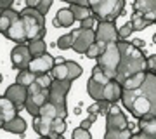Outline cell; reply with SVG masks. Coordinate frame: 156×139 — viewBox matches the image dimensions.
I'll return each instance as SVG.
<instances>
[{"mask_svg":"<svg viewBox=\"0 0 156 139\" xmlns=\"http://www.w3.org/2000/svg\"><path fill=\"white\" fill-rule=\"evenodd\" d=\"M122 103L125 110L137 120L144 117L156 118V75L146 73V80L135 90H123Z\"/></svg>","mask_w":156,"mask_h":139,"instance_id":"6da1fadb","label":"cell"},{"mask_svg":"<svg viewBox=\"0 0 156 139\" xmlns=\"http://www.w3.org/2000/svg\"><path fill=\"white\" fill-rule=\"evenodd\" d=\"M118 47L122 52V61H120L116 78H115L116 82L123 83L127 78L134 77L137 73L147 71V57H144L142 50L134 42L118 40Z\"/></svg>","mask_w":156,"mask_h":139,"instance_id":"7a4b0ae2","label":"cell"},{"mask_svg":"<svg viewBox=\"0 0 156 139\" xmlns=\"http://www.w3.org/2000/svg\"><path fill=\"white\" fill-rule=\"evenodd\" d=\"M125 0H94L90 11L99 23H115L123 14Z\"/></svg>","mask_w":156,"mask_h":139,"instance_id":"3957f363","label":"cell"},{"mask_svg":"<svg viewBox=\"0 0 156 139\" xmlns=\"http://www.w3.org/2000/svg\"><path fill=\"white\" fill-rule=\"evenodd\" d=\"M120 61H122V52H120L118 42H113V44H108L104 52L97 57V66H101V70L109 80H115Z\"/></svg>","mask_w":156,"mask_h":139,"instance_id":"277c9868","label":"cell"},{"mask_svg":"<svg viewBox=\"0 0 156 139\" xmlns=\"http://www.w3.org/2000/svg\"><path fill=\"white\" fill-rule=\"evenodd\" d=\"M21 19L26 28V38L35 40V38H44L45 35V16H42L37 9L24 7L21 12Z\"/></svg>","mask_w":156,"mask_h":139,"instance_id":"5b68a950","label":"cell"},{"mask_svg":"<svg viewBox=\"0 0 156 139\" xmlns=\"http://www.w3.org/2000/svg\"><path fill=\"white\" fill-rule=\"evenodd\" d=\"M71 83L73 82H59V80H54L52 85L49 87V103L61 115L64 120L68 117V106H66V97L68 92L71 89Z\"/></svg>","mask_w":156,"mask_h":139,"instance_id":"8992f818","label":"cell"},{"mask_svg":"<svg viewBox=\"0 0 156 139\" xmlns=\"http://www.w3.org/2000/svg\"><path fill=\"white\" fill-rule=\"evenodd\" d=\"M49 103V89H42L38 83L35 82L28 87V99H26V111L31 117H38L40 110Z\"/></svg>","mask_w":156,"mask_h":139,"instance_id":"52a82bcc","label":"cell"},{"mask_svg":"<svg viewBox=\"0 0 156 139\" xmlns=\"http://www.w3.org/2000/svg\"><path fill=\"white\" fill-rule=\"evenodd\" d=\"M82 73H83V70L78 63L61 61V63H56V66L52 68L50 77H52V80H59V82H73L78 77H82Z\"/></svg>","mask_w":156,"mask_h":139,"instance_id":"ba28073f","label":"cell"},{"mask_svg":"<svg viewBox=\"0 0 156 139\" xmlns=\"http://www.w3.org/2000/svg\"><path fill=\"white\" fill-rule=\"evenodd\" d=\"M127 129H130V123L125 113L116 104H113L106 115V132H116V130H127Z\"/></svg>","mask_w":156,"mask_h":139,"instance_id":"9c48e42d","label":"cell"},{"mask_svg":"<svg viewBox=\"0 0 156 139\" xmlns=\"http://www.w3.org/2000/svg\"><path fill=\"white\" fill-rule=\"evenodd\" d=\"M56 66V59H54V56H50L49 52H45V54L38 56V57H33L31 63H30L28 70L33 75L40 77V75H50L52 71V68Z\"/></svg>","mask_w":156,"mask_h":139,"instance_id":"30bf717a","label":"cell"},{"mask_svg":"<svg viewBox=\"0 0 156 139\" xmlns=\"http://www.w3.org/2000/svg\"><path fill=\"white\" fill-rule=\"evenodd\" d=\"M75 31V44H73V50L78 54H85L89 47L95 42V30H82L76 28Z\"/></svg>","mask_w":156,"mask_h":139,"instance_id":"8fae6325","label":"cell"},{"mask_svg":"<svg viewBox=\"0 0 156 139\" xmlns=\"http://www.w3.org/2000/svg\"><path fill=\"white\" fill-rule=\"evenodd\" d=\"M118 28L115 23H97V28H95V42L99 44H113V42H118Z\"/></svg>","mask_w":156,"mask_h":139,"instance_id":"7c38bea8","label":"cell"},{"mask_svg":"<svg viewBox=\"0 0 156 139\" xmlns=\"http://www.w3.org/2000/svg\"><path fill=\"white\" fill-rule=\"evenodd\" d=\"M31 54H30L28 44H23V45H14V49L11 50V61L12 66L16 70H28L30 63H31Z\"/></svg>","mask_w":156,"mask_h":139,"instance_id":"4fadbf2b","label":"cell"},{"mask_svg":"<svg viewBox=\"0 0 156 139\" xmlns=\"http://www.w3.org/2000/svg\"><path fill=\"white\" fill-rule=\"evenodd\" d=\"M4 97H7L17 110H21L23 106L26 104V99H28V87H23L19 83H12V85L7 87Z\"/></svg>","mask_w":156,"mask_h":139,"instance_id":"5bb4252c","label":"cell"},{"mask_svg":"<svg viewBox=\"0 0 156 139\" xmlns=\"http://www.w3.org/2000/svg\"><path fill=\"white\" fill-rule=\"evenodd\" d=\"M4 37L12 40V42H16V45H23L24 42H28V38H26V28H24V23L21 19V14H19L17 19L12 21V24L9 26V30L5 31Z\"/></svg>","mask_w":156,"mask_h":139,"instance_id":"9a60e30c","label":"cell"},{"mask_svg":"<svg viewBox=\"0 0 156 139\" xmlns=\"http://www.w3.org/2000/svg\"><path fill=\"white\" fill-rule=\"evenodd\" d=\"M122 83L116 82V80H109L104 87V97L102 101H108L109 104H116L118 101H122Z\"/></svg>","mask_w":156,"mask_h":139,"instance_id":"2e32d148","label":"cell"},{"mask_svg":"<svg viewBox=\"0 0 156 139\" xmlns=\"http://www.w3.org/2000/svg\"><path fill=\"white\" fill-rule=\"evenodd\" d=\"M139 132H142L146 139H156V118L144 117L139 120Z\"/></svg>","mask_w":156,"mask_h":139,"instance_id":"e0dca14e","label":"cell"},{"mask_svg":"<svg viewBox=\"0 0 156 139\" xmlns=\"http://www.w3.org/2000/svg\"><path fill=\"white\" fill-rule=\"evenodd\" d=\"M73 23H75V16H73L69 7L59 9L56 17H54V26H57V28H68V26H71Z\"/></svg>","mask_w":156,"mask_h":139,"instance_id":"ac0fdd59","label":"cell"},{"mask_svg":"<svg viewBox=\"0 0 156 139\" xmlns=\"http://www.w3.org/2000/svg\"><path fill=\"white\" fill-rule=\"evenodd\" d=\"M26 129H28V123H26V120L23 117H19V115L4 123V130H7V132H11V134H24Z\"/></svg>","mask_w":156,"mask_h":139,"instance_id":"d6986e66","label":"cell"},{"mask_svg":"<svg viewBox=\"0 0 156 139\" xmlns=\"http://www.w3.org/2000/svg\"><path fill=\"white\" fill-rule=\"evenodd\" d=\"M17 111H19V110H17L16 106L12 104L7 97L0 96V117L4 118L5 122H9V120H12L14 117H17V115H19Z\"/></svg>","mask_w":156,"mask_h":139,"instance_id":"ffe728a7","label":"cell"},{"mask_svg":"<svg viewBox=\"0 0 156 139\" xmlns=\"http://www.w3.org/2000/svg\"><path fill=\"white\" fill-rule=\"evenodd\" d=\"M151 24H154L153 16H149V14H142V12H134V16H132V26H134V31H142V30H146V28L151 26Z\"/></svg>","mask_w":156,"mask_h":139,"instance_id":"44dd1931","label":"cell"},{"mask_svg":"<svg viewBox=\"0 0 156 139\" xmlns=\"http://www.w3.org/2000/svg\"><path fill=\"white\" fill-rule=\"evenodd\" d=\"M104 87H106V83L95 82L94 78H89V82H87V92H89V96L95 103L102 101V97H104Z\"/></svg>","mask_w":156,"mask_h":139,"instance_id":"7402d4cb","label":"cell"},{"mask_svg":"<svg viewBox=\"0 0 156 139\" xmlns=\"http://www.w3.org/2000/svg\"><path fill=\"white\" fill-rule=\"evenodd\" d=\"M19 17V12L14 9H7V11H0V33L5 35V31L9 30V26L12 24L14 19Z\"/></svg>","mask_w":156,"mask_h":139,"instance_id":"603a6c76","label":"cell"},{"mask_svg":"<svg viewBox=\"0 0 156 139\" xmlns=\"http://www.w3.org/2000/svg\"><path fill=\"white\" fill-rule=\"evenodd\" d=\"M134 12L149 14L154 19L156 16V0H135L134 2Z\"/></svg>","mask_w":156,"mask_h":139,"instance_id":"cb8c5ba5","label":"cell"},{"mask_svg":"<svg viewBox=\"0 0 156 139\" xmlns=\"http://www.w3.org/2000/svg\"><path fill=\"white\" fill-rule=\"evenodd\" d=\"M69 2V9H71L73 16H75V21H85L87 17L94 16L92 14V11H90V5H78V4H75L73 0H68Z\"/></svg>","mask_w":156,"mask_h":139,"instance_id":"d4e9b609","label":"cell"},{"mask_svg":"<svg viewBox=\"0 0 156 139\" xmlns=\"http://www.w3.org/2000/svg\"><path fill=\"white\" fill-rule=\"evenodd\" d=\"M146 73H147V71L137 73V75H134V77L127 78V80L122 83V89L123 90H135L137 87H140V83L146 80Z\"/></svg>","mask_w":156,"mask_h":139,"instance_id":"484cf974","label":"cell"},{"mask_svg":"<svg viewBox=\"0 0 156 139\" xmlns=\"http://www.w3.org/2000/svg\"><path fill=\"white\" fill-rule=\"evenodd\" d=\"M28 49H30V54L31 57H38V56L45 54L47 52V44H45L44 38H35V40H30L28 42Z\"/></svg>","mask_w":156,"mask_h":139,"instance_id":"4316f807","label":"cell"},{"mask_svg":"<svg viewBox=\"0 0 156 139\" xmlns=\"http://www.w3.org/2000/svg\"><path fill=\"white\" fill-rule=\"evenodd\" d=\"M35 80H37V75H33L30 70H21V71L17 73L16 83H19L23 87H30L31 83H35Z\"/></svg>","mask_w":156,"mask_h":139,"instance_id":"83f0119b","label":"cell"},{"mask_svg":"<svg viewBox=\"0 0 156 139\" xmlns=\"http://www.w3.org/2000/svg\"><path fill=\"white\" fill-rule=\"evenodd\" d=\"M73 44H75V31L59 37L56 42V47L61 50H68V49H73Z\"/></svg>","mask_w":156,"mask_h":139,"instance_id":"f1b7e54d","label":"cell"},{"mask_svg":"<svg viewBox=\"0 0 156 139\" xmlns=\"http://www.w3.org/2000/svg\"><path fill=\"white\" fill-rule=\"evenodd\" d=\"M104 49H106V45L104 44H99V42H94V44L89 47V50L85 52L87 54V57H90V59H97L102 52H104Z\"/></svg>","mask_w":156,"mask_h":139,"instance_id":"f546056e","label":"cell"},{"mask_svg":"<svg viewBox=\"0 0 156 139\" xmlns=\"http://www.w3.org/2000/svg\"><path fill=\"white\" fill-rule=\"evenodd\" d=\"M132 31H134V26H132V21L125 23L120 30H118V38L120 40H127L130 35H132Z\"/></svg>","mask_w":156,"mask_h":139,"instance_id":"4dcf8cb0","label":"cell"},{"mask_svg":"<svg viewBox=\"0 0 156 139\" xmlns=\"http://www.w3.org/2000/svg\"><path fill=\"white\" fill-rule=\"evenodd\" d=\"M52 7V0H37V11L42 14V16H45L47 12H49V9Z\"/></svg>","mask_w":156,"mask_h":139,"instance_id":"1f68e13d","label":"cell"},{"mask_svg":"<svg viewBox=\"0 0 156 139\" xmlns=\"http://www.w3.org/2000/svg\"><path fill=\"white\" fill-rule=\"evenodd\" d=\"M71 139H92V136H90V132L87 130V129L76 127L75 130H73V136H71Z\"/></svg>","mask_w":156,"mask_h":139,"instance_id":"d6a6232c","label":"cell"},{"mask_svg":"<svg viewBox=\"0 0 156 139\" xmlns=\"http://www.w3.org/2000/svg\"><path fill=\"white\" fill-rule=\"evenodd\" d=\"M35 82L38 83L42 89H49L54 80H52V77H50V75H40V77H37V80H35Z\"/></svg>","mask_w":156,"mask_h":139,"instance_id":"836d02e7","label":"cell"},{"mask_svg":"<svg viewBox=\"0 0 156 139\" xmlns=\"http://www.w3.org/2000/svg\"><path fill=\"white\" fill-rule=\"evenodd\" d=\"M147 71L156 75V54H151L147 57Z\"/></svg>","mask_w":156,"mask_h":139,"instance_id":"e575fe53","label":"cell"},{"mask_svg":"<svg viewBox=\"0 0 156 139\" xmlns=\"http://www.w3.org/2000/svg\"><path fill=\"white\" fill-rule=\"evenodd\" d=\"M94 23H95V17L94 16H90V17H87V19H85V21H82L80 23V28H82V30H94Z\"/></svg>","mask_w":156,"mask_h":139,"instance_id":"d590c367","label":"cell"},{"mask_svg":"<svg viewBox=\"0 0 156 139\" xmlns=\"http://www.w3.org/2000/svg\"><path fill=\"white\" fill-rule=\"evenodd\" d=\"M87 111H89V115H101V106H99V103L90 104L89 108H87Z\"/></svg>","mask_w":156,"mask_h":139,"instance_id":"8d00e7d4","label":"cell"},{"mask_svg":"<svg viewBox=\"0 0 156 139\" xmlns=\"http://www.w3.org/2000/svg\"><path fill=\"white\" fill-rule=\"evenodd\" d=\"M12 9V0H0V11Z\"/></svg>","mask_w":156,"mask_h":139,"instance_id":"74e56055","label":"cell"},{"mask_svg":"<svg viewBox=\"0 0 156 139\" xmlns=\"http://www.w3.org/2000/svg\"><path fill=\"white\" fill-rule=\"evenodd\" d=\"M90 125H92V122H90V120H87V118H85L83 122L80 123V127H82V129H87V130L90 129Z\"/></svg>","mask_w":156,"mask_h":139,"instance_id":"f35d334b","label":"cell"},{"mask_svg":"<svg viewBox=\"0 0 156 139\" xmlns=\"http://www.w3.org/2000/svg\"><path fill=\"white\" fill-rule=\"evenodd\" d=\"M130 139H146V137L142 136V132H137V134H132V137Z\"/></svg>","mask_w":156,"mask_h":139,"instance_id":"ab89813d","label":"cell"},{"mask_svg":"<svg viewBox=\"0 0 156 139\" xmlns=\"http://www.w3.org/2000/svg\"><path fill=\"white\" fill-rule=\"evenodd\" d=\"M87 120H90V122L94 123L95 120H97V115H89V117H87Z\"/></svg>","mask_w":156,"mask_h":139,"instance_id":"60d3db41","label":"cell"},{"mask_svg":"<svg viewBox=\"0 0 156 139\" xmlns=\"http://www.w3.org/2000/svg\"><path fill=\"white\" fill-rule=\"evenodd\" d=\"M4 123H5V120H4V118L0 117V129H4Z\"/></svg>","mask_w":156,"mask_h":139,"instance_id":"b9f144b4","label":"cell"},{"mask_svg":"<svg viewBox=\"0 0 156 139\" xmlns=\"http://www.w3.org/2000/svg\"><path fill=\"white\" fill-rule=\"evenodd\" d=\"M153 42H154V44H156V33L153 35Z\"/></svg>","mask_w":156,"mask_h":139,"instance_id":"7bdbcfd3","label":"cell"},{"mask_svg":"<svg viewBox=\"0 0 156 139\" xmlns=\"http://www.w3.org/2000/svg\"><path fill=\"white\" fill-rule=\"evenodd\" d=\"M45 139H49V137H45ZM56 139H64V137H62V136H59V137H56Z\"/></svg>","mask_w":156,"mask_h":139,"instance_id":"ee69618b","label":"cell"},{"mask_svg":"<svg viewBox=\"0 0 156 139\" xmlns=\"http://www.w3.org/2000/svg\"><path fill=\"white\" fill-rule=\"evenodd\" d=\"M0 82H2V73H0Z\"/></svg>","mask_w":156,"mask_h":139,"instance_id":"f6af8a7d","label":"cell"},{"mask_svg":"<svg viewBox=\"0 0 156 139\" xmlns=\"http://www.w3.org/2000/svg\"><path fill=\"white\" fill-rule=\"evenodd\" d=\"M42 139H45V137H42Z\"/></svg>","mask_w":156,"mask_h":139,"instance_id":"bcb514c9","label":"cell"}]
</instances>
